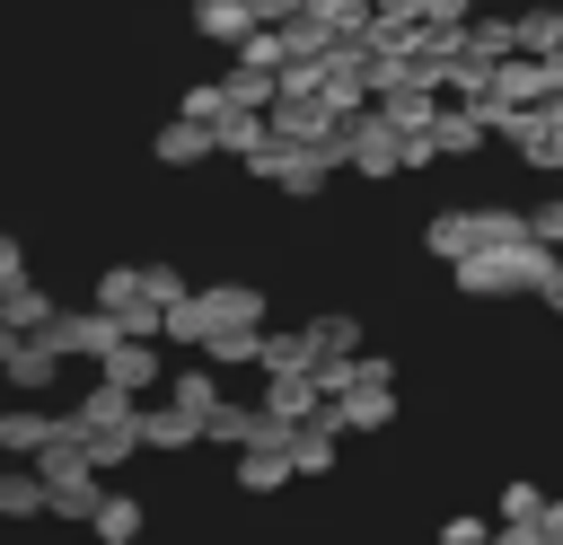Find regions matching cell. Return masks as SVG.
Instances as JSON below:
<instances>
[{"mask_svg": "<svg viewBox=\"0 0 563 545\" xmlns=\"http://www.w3.org/2000/svg\"><path fill=\"white\" fill-rule=\"evenodd\" d=\"M554 255H563V246H554Z\"/></svg>", "mask_w": 563, "mask_h": 545, "instance_id": "cell-38", "label": "cell"}, {"mask_svg": "<svg viewBox=\"0 0 563 545\" xmlns=\"http://www.w3.org/2000/svg\"><path fill=\"white\" fill-rule=\"evenodd\" d=\"M343 167H352V176H369V185L405 176V132H396V123H387L378 105L343 114Z\"/></svg>", "mask_w": 563, "mask_h": 545, "instance_id": "cell-1", "label": "cell"}, {"mask_svg": "<svg viewBox=\"0 0 563 545\" xmlns=\"http://www.w3.org/2000/svg\"><path fill=\"white\" fill-rule=\"evenodd\" d=\"M264 141H273V132H264V114H255V105H229V114L211 123V149H229V158H255Z\"/></svg>", "mask_w": 563, "mask_h": 545, "instance_id": "cell-18", "label": "cell"}, {"mask_svg": "<svg viewBox=\"0 0 563 545\" xmlns=\"http://www.w3.org/2000/svg\"><path fill=\"white\" fill-rule=\"evenodd\" d=\"M97 378L123 387V396H150V387H158V334H114V343L97 352Z\"/></svg>", "mask_w": 563, "mask_h": 545, "instance_id": "cell-4", "label": "cell"}, {"mask_svg": "<svg viewBox=\"0 0 563 545\" xmlns=\"http://www.w3.org/2000/svg\"><path fill=\"white\" fill-rule=\"evenodd\" d=\"M282 483H290V457H282L273 440L238 448V492H282Z\"/></svg>", "mask_w": 563, "mask_h": 545, "instance_id": "cell-19", "label": "cell"}, {"mask_svg": "<svg viewBox=\"0 0 563 545\" xmlns=\"http://www.w3.org/2000/svg\"><path fill=\"white\" fill-rule=\"evenodd\" d=\"M150 149H158V167H202V158H211V123L176 114V123H167V132H158Z\"/></svg>", "mask_w": 563, "mask_h": 545, "instance_id": "cell-13", "label": "cell"}, {"mask_svg": "<svg viewBox=\"0 0 563 545\" xmlns=\"http://www.w3.org/2000/svg\"><path fill=\"white\" fill-rule=\"evenodd\" d=\"M255 334H264V325H211V334H202V360H211V369H246V360H255Z\"/></svg>", "mask_w": 563, "mask_h": 545, "instance_id": "cell-24", "label": "cell"}, {"mask_svg": "<svg viewBox=\"0 0 563 545\" xmlns=\"http://www.w3.org/2000/svg\"><path fill=\"white\" fill-rule=\"evenodd\" d=\"M220 88H229V105H255V114H264L282 79H273V70H255V62H229V79H220Z\"/></svg>", "mask_w": 563, "mask_h": 545, "instance_id": "cell-27", "label": "cell"}, {"mask_svg": "<svg viewBox=\"0 0 563 545\" xmlns=\"http://www.w3.org/2000/svg\"><path fill=\"white\" fill-rule=\"evenodd\" d=\"M484 141H493V132H484V114H475V105H466V97H457V105H440V114H431V149H440V158H475V149H484Z\"/></svg>", "mask_w": 563, "mask_h": 545, "instance_id": "cell-7", "label": "cell"}, {"mask_svg": "<svg viewBox=\"0 0 563 545\" xmlns=\"http://www.w3.org/2000/svg\"><path fill=\"white\" fill-rule=\"evenodd\" d=\"M167 404H185V413L202 422V413L220 404V369H176V378H167Z\"/></svg>", "mask_w": 563, "mask_h": 545, "instance_id": "cell-26", "label": "cell"}, {"mask_svg": "<svg viewBox=\"0 0 563 545\" xmlns=\"http://www.w3.org/2000/svg\"><path fill=\"white\" fill-rule=\"evenodd\" d=\"M299 9H308L325 35H361V26H369V0H299Z\"/></svg>", "mask_w": 563, "mask_h": 545, "instance_id": "cell-28", "label": "cell"}, {"mask_svg": "<svg viewBox=\"0 0 563 545\" xmlns=\"http://www.w3.org/2000/svg\"><path fill=\"white\" fill-rule=\"evenodd\" d=\"M141 281H150V299H158V308H167V299H185V272H176V264H141Z\"/></svg>", "mask_w": 563, "mask_h": 545, "instance_id": "cell-33", "label": "cell"}, {"mask_svg": "<svg viewBox=\"0 0 563 545\" xmlns=\"http://www.w3.org/2000/svg\"><path fill=\"white\" fill-rule=\"evenodd\" d=\"M9 352H18V334H9V325H0V360H9Z\"/></svg>", "mask_w": 563, "mask_h": 545, "instance_id": "cell-37", "label": "cell"}, {"mask_svg": "<svg viewBox=\"0 0 563 545\" xmlns=\"http://www.w3.org/2000/svg\"><path fill=\"white\" fill-rule=\"evenodd\" d=\"M317 352H308V325H290V334H255V369L273 378V369H308Z\"/></svg>", "mask_w": 563, "mask_h": 545, "instance_id": "cell-25", "label": "cell"}, {"mask_svg": "<svg viewBox=\"0 0 563 545\" xmlns=\"http://www.w3.org/2000/svg\"><path fill=\"white\" fill-rule=\"evenodd\" d=\"M97 308H106L123 334H158V299H150L141 264H114V272H97Z\"/></svg>", "mask_w": 563, "mask_h": 545, "instance_id": "cell-3", "label": "cell"}, {"mask_svg": "<svg viewBox=\"0 0 563 545\" xmlns=\"http://www.w3.org/2000/svg\"><path fill=\"white\" fill-rule=\"evenodd\" d=\"M202 440V422L185 413V404H141V448H167V457H185Z\"/></svg>", "mask_w": 563, "mask_h": 545, "instance_id": "cell-10", "label": "cell"}, {"mask_svg": "<svg viewBox=\"0 0 563 545\" xmlns=\"http://www.w3.org/2000/svg\"><path fill=\"white\" fill-rule=\"evenodd\" d=\"M475 246H484V229H475V202H466V211H431V229H422V255L457 264V255H475Z\"/></svg>", "mask_w": 563, "mask_h": 545, "instance_id": "cell-8", "label": "cell"}, {"mask_svg": "<svg viewBox=\"0 0 563 545\" xmlns=\"http://www.w3.org/2000/svg\"><path fill=\"white\" fill-rule=\"evenodd\" d=\"M97 466H70V475H44V519H88L97 510Z\"/></svg>", "mask_w": 563, "mask_h": 545, "instance_id": "cell-11", "label": "cell"}, {"mask_svg": "<svg viewBox=\"0 0 563 545\" xmlns=\"http://www.w3.org/2000/svg\"><path fill=\"white\" fill-rule=\"evenodd\" d=\"M537 299H545V308H554V316H563V264H554V272H545V281H537Z\"/></svg>", "mask_w": 563, "mask_h": 545, "instance_id": "cell-36", "label": "cell"}, {"mask_svg": "<svg viewBox=\"0 0 563 545\" xmlns=\"http://www.w3.org/2000/svg\"><path fill=\"white\" fill-rule=\"evenodd\" d=\"M0 325H9L18 343H26V334H44V325H53V299H44L35 281H9V290H0Z\"/></svg>", "mask_w": 563, "mask_h": 545, "instance_id": "cell-14", "label": "cell"}, {"mask_svg": "<svg viewBox=\"0 0 563 545\" xmlns=\"http://www.w3.org/2000/svg\"><path fill=\"white\" fill-rule=\"evenodd\" d=\"M317 404H325V396H317L308 369H273V378H264V413H273V422H308Z\"/></svg>", "mask_w": 563, "mask_h": 545, "instance_id": "cell-9", "label": "cell"}, {"mask_svg": "<svg viewBox=\"0 0 563 545\" xmlns=\"http://www.w3.org/2000/svg\"><path fill=\"white\" fill-rule=\"evenodd\" d=\"M88 536H106V545H132V536H141V501H132V492H97V510H88Z\"/></svg>", "mask_w": 563, "mask_h": 545, "instance_id": "cell-20", "label": "cell"}, {"mask_svg": "<svg viewBox=\"0 0 563 545\" xmlns=\"http://www.w3.org/2000/svg\"><path fill=\"white\" fill-rule=\"evenodd\" d=\"M264 132H273V141H334V132H343V114H334L317 88H273Z\"/></svg>", "mask_w": 563, "mask_h": 545, "instance_id": "cell-2", "label": "cell"}, {"mask_svg": "<svg viewBox=\"0 0 563 545\" xmlns=\"http://www.w3.org/2000/svg\"><path fill=\"white\" fill-rule=\"evenodd\" d=\"M255 18H246V0H194V35L202 44H238Z\"/></svg>", "mask_w": 563, "mask_h": 545, "instance_id": "cell-22", "label": "cell"}, {"mask_svg": "<svg viewBox=\"0 0 563 545\" xmlns=\"http://www.w3.org/2000/svg\"><path fill=\"white\" fill-rule=\"evenodd\" d=\"M308 352L317 360H352L361 352V316H308Z\"/></svg>", "mask_w": 563, "mask_h": 545, "instance_id": "cell-23", "label": "cell"}, {"mask_svg": "<svg viewBox=\"0 0 563 545\" xmlns=\"http://www.w3.org/2000/svg\"><path fill=\"white\" fill-rule=\"evenodd\" d=\"M537 510H545V483H528V475L501 483V519H537Z\"/></svg>", "mask_w": 563, "mask_h": 545, "instance_id": "cell-31", "label": "cell"}, {"mask_svg": "<svg viewBox=\"0 0 563 545\" xmlns=\"http://www.w3.org/2000/svg\"><path fill=\"white\" fill-rule=\"evenodd\" d=\"M9 281H26V246L0 229V290H9Z\"/></svg>", "mask_w": 563, "mask_h": 545, "instance_id": "cell-34", "label": "cell"}, {"mask_svg": "<svg viewBox=\"0 0 563 545\" xmlns=\"http://www.w3.org/2000/svg\"><path fill=\"white\" fill-rule=\"evenodd\" d=\"M79 448H88V466L141 457V404H123V413H106V422H79Z\"/></svg>", "mask_w": 563, "mask_h": 545, "instance_id": "cell-6", "label": "cell"}, {"mask_svg": "<svg viewBox=\"0 0 563 545\" xmlns=\"http://www.w3.org/2000/svg\"><path fill=\"white\" fill-rule=\"evenodd\" d=\"M537 536H545V545H563V492H545V510H537Z\"/></svg>", "mask_w": 563, "mask_h": 545, "instance_id": "cell-35", "label": "cell"}, {"mask_svg": "<svg viewBox=\"0 0 563 545\" xmlns=\"http://www.w3.org/2000/svg\"><path fill=\"white\" fill-rule=\"evenodd\" d=\"M176 114H194V123H220V114H229V88H220V79H202V88H185V105H176Z\"/></svg>", "mask_w": 563, "mask_h": 545, "instance_id": "cell-29", "label": "cell"}, {"mask_svg": "<svg viewBox=\"0 0 563 545\" xmlns=\"http://www.w3.org/2000/svg\"><path fill=\"white\" fill-rule=\"evenodd\" d=\"M194 316H202V334L211 325H264V290L255 281H211V290H194Z\"/></svg>", "mask_w": 563, "mask_h": 545, "instance_id": "cell-5", "label": "cell"}, {"mask_svg": "<svg viewBox=\"0 0 563 545\" xmlns=\"http://www.w3.org/2000/svg\"><path fill=\"white\" fill-rule=\"evenodd\" d=\"M519 220H528V237H537V246H563V193H545V202H537V211H519Z\"/></svg>", "mask_w": 563, "mask_h": 545, "instance_id": "cell-30", "label": "cell"}, {"mask_svg": "<svg viewBox=\"0 0 563 545\" xmlns=\"http://www.w3.org/2000/svg\"><path fill=\"white\" fill-rule=\"evenodd\" d=\"M53 431H62V413H35V404H18V413H0V457H35Z\"/></svg>", "mask_w": 563, "mask_h": 545, "instance_id": "cell-15", "label": "cell"}, {"mask_svg": "<svg viewBox=\"0 0 563 545\" xmlns=\"http://www.w3.org/2000/svg\"><path fill=\"white\" fill-rule=\"evenodd\" d=\"M0 378H9L18 396H44V387L62 378V352H53V343H18V352L0 360Z\"/></svg>", "mask_w": 563, "mask_h": 545, "instance_id": "cell-12", "label": "cell"}, {"mask_svg": "<svg viewBox=\"0 0 563 545\" xmlns=\"http://www.w3.org/2000/svg\"><path fill=\"white\" fill-rule=\"evenodd\" d=\"M457 53H466V62H484V70H493V62H501V53H510V18H493V9H475V18H466V26H457Z\"/></svg>", "mask_w": 563, "mask_h": 545, "instance_id": "cell-17", "label": "cell"}, {"mask_svg": "<svg viewBox=\"0 0 563 545\" xmlns=\"http://www.w3.org/2000/svg\"><path fill=\"white\" fill-rule=\"evenodd\" d=\"M0 519H44V475L35 466H0Z\"/></svg>", "mask_w": 563, "mask_h": 545, "instance_id": "cell-21", "label": "cell"}, {"mask_svg": "<svg viewBox=\"0 0 563 545\" xmlns=\"http://www.w3.org/2000/svg\"><path fill=\"white\" fill-rule=\"evenodd\" d=\"M510 53H563V9H554V0L519 9V18H510Z\"/></svg>", "mask_w": 563, "mask_h": 545, "instance_id": "cell-16", "label": "cell"}, {"mask_svg": "<svg viewBox=\"0 0 563 545\" xmlns=\"http://www.w3.org/2000/svg\"><path fill=\"white\" fill-rule=\"evenodd\" d=\"M440 545H493V519H475V510H457V519L440 527Z\"/></svg>", "mask_w": 563, "mask_h": 545, "instance_id": "cell-32", "label": "cell"}]
</instances>
